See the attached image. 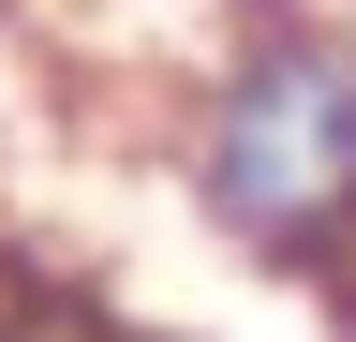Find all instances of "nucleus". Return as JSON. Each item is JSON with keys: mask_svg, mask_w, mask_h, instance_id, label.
I'll use <instances>...</instances> for the list:
<instances>
[{"mask_svg": "<svg viewBox=\"0 0 356 342\" xmlns=\"http://www.w3.org/2000/svg\"><path fill=\"white\" fill-rule=\"evenodd\" d=\"M0 342H15V327H0Z\"/></svg>", "mask_w": 356, "mask_h": 342, "instance_id": "nucleus-3", "label": "nucleus"}, {"mask_svg": "<svg viewBox=\"0 0 356 342\" xmlns=\"http://www.w3.org/2000/svg\"><path fill=\"white\" fill-rule=\"evenodd\" d=\"M0 15H15V0H0Z\"/></svg>", "mask_w": 356, "mask_h": 342, "instance_id": "nucleus-2", "label": "nucleus"}, {"mask_svg": "<svg viewBox=\"0 0 356 342\" xmlns=\"http://www.w3.org/2000/svg\"><path fill=\"white\" fill-rule=\"evenodd\" d=\"M178 194L238 268L356 342V15L341 0H222L178 75Z\"/></svg>", "mask_w": 356, "mask_h": 342, "instance_id": "nucleus-1", "label": "nucleus"}]
</instances>
